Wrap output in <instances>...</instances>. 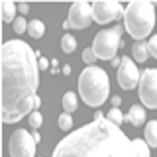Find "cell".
I'll return each mask as SVG.
<instances>
[{
	"label": "cell",
	"mask_w": 157,
	"mask_h": 157,
	"mask_svg": "<svg viewBox=\"0 0 157 157\" xmlns=\"http://www.w3.org/2000/svg\"><path fill=\"white\" fill-rule=\"evenodd\" d=\"M78 94L82 102L92 108L102 106L110 96V81L104 69L100 67H86L78 77Z\"/></svg>",
	"instance_id": "3957f363"
},
{
	"label": "cell",
	"mask_w": 157,
	"mask_h": 157,
	"mask_svg": "<svg viewBox=\"0 0 157 157\" xmlns=\"http://www.w3.org/2000/svg\"><path fill=\"white\" fill-rule=\"evenodd\" d=\"M10 157H36V141L28 130H16L8 141Z\"/></svg>",
	"instance_id": "52a82bcc"
},
{
	"label": "cell",
	"mask_w": 157,
	"mask_h": 157,
	"mask_svg": "<svg viewBox=\"0 0 157 157\" xmlns=\"http://www.w3.org/2000/svg\"><path fill=\"white\" fill-rule=\"evenodd\" d=\"M106 120H110L112 124H116V126H120L122 122L126 120V116L120 112V108H110L108 110V114H106Z\"/></svg>",
	"instance_id": "d6986e66"
},
{
	"label": "cell",
	"mask_w": 157,
	"mask_h": 157,
	"mask_svg": "<svg viewBox=\"0 0 157 157\" xmlns=\"http://www.w3.org/2000/svg\"><path fill=\"white\" fill-rule=\"evenodd\" d=\"M57 124H59V128H61L63 132H69V130L73 128V116H71V114H67V112H63V114L59 116Z\"/></svg>",
	"instance_id": "ffe728a7"
},
{
	"label": "cell",
	"mask_w": 157,
	"mask_h": 157,
	"mask_svg": "<svg viewBox=\"0 0 157 157\" xmlns=\"http://www.w3.org/2000/svg\"><path fill=\"white\" fill-rule=\"evenodd\" d=\"M145 141L149 147H157V120L145 124Z\"/></svg>",
	"instance_id": "9a60e30c"
},
{
	"label": "cell",
	"mask_w": 157,
	"mask_h": 157,
	"mask_svg": "<svg viewBox=\"0 0 157 157\" xmlns=\"http://www.w3.org/2000/svg\"><path fill=\"white\" fill-rule=\"evenodd\" d=\"M63 73L69 75V73H71V67H69V65H63Z\"/></svg>",
	"instance_id": "4dcf8cb0"
},
{
	"label": "cell",
	"mask_w": 157,
	"mask_h": 157,
	"mask_svg": "<svg viewBox=\"0 0 157 157\" xmlns=\"http://www.w3.org/2000/svg\"><path fill=\"white\" fill-rule=\"evenodd\" d=\"M110 65H112V67H120V65H122V59L114 57V59H112V61H110Z\"/></svg>",
	"instance_id": "83f0119b"
},
{
	"label": "cell",
	"mask_w": 157,
	"mask_h": 157,
	"mask_svg": "<svg viewBox=\"0 0 157 157\" xmlns=\"http://www.w3.org/2000/svg\"><path fill=\"white\" fill-rule=\"evenodd\" d=\"M18 10H20L22 14H28V12H29V6H28V4H18Z\"/></svg>",
	"instance_id": "484cf974"
},
{
	"label": "cell",
	"mask_w": 157,
	"mask_h": 157,
	"mask_svg": "<svg viewBox=\"0 0 157 157\" xmlns=\"http://www.w3.org/2000/svg\"><path fill=\"white\" fill-rule=\"evenodd\" d=\"M96 53L92 51V47H88V49H85V51H82V61L86 63L88 67H94V63H96Z\"/></svg>",
	"instance_id": "7402d4cb"
},
{
	"label": "cell",
	"mask_w": 157,
	"mask_h": 157,
	"mask_svg": "<svg viewBox=\"0 0 157 157\" xmlns=\"http://www.w3.org/2000/svg\"><path fill=\"white\" fill-rule=\"evenodd\" d=\"M134 141V151H136V157H149V145H147L145 140L141 137H136Z\"/></svg>",
	"instance_id": "e0dca14e"
},
{
	"label": "cell",
	"mask_w": 157,
	"mask_h": 157,
	"mask_svg": "<svg viewBox=\"0 0 157 157\" xmlns=\"http://www.w3.org/2000/svg\"><path fill=\"white\" fill-rule=\"evenodd\" d=\"M132 53H134V59L137 63H145L147 57H149V49H147V43L144 41H136L132 45Z\"/></svg>",
	"instance_id": "7c38bea8"
},
{
	"label": "cell",
	"mask_w": 157,
	"mask_h": 157,
	"mask_svg": "<svg viewBox=\"0 0 157 157\" xmlns=\"http://www.w3.org/2000/svg\"><path fill=\"white\" fill-rule=\"evenodd\" d=\"M32 136H33V141H36V144H37V141H39V140H41V136H39V134H37V132H33V134H32Z\"/></svg>",
	"instance_id": "f546056e"
},
{
	"label": "cell",
	"mask_w": 157,
	"mask_h": 157,
	"mask_svg": "<svg viewBox=\"0 0 157 157\" xmlns=\"http://www.w3.org/2000/svg\"><path fill=\"white\" fill-rule=\"evenodd\" d=\"M2 20H4V24L16 22V4L12 0H4L2 2Z\"/></svg>",
	"instance_id": "4fadbf2b"
},
{
	"label": "cell",
	"mask_w": 157,
	"mask_h": 157,
	"mask_svg": "<svg viewBox=\"0 0 157 157\" xmlns=\"http://www.w3.org/2000/svg\"><path fill=\"white\" fill-rule=\"evenodd\" d=\"M124 26L136 41L144 39L153 32L155 26V4L147 0H134L126 6L124 14Z\"/></svg>",
	"instance_id": "277c9868"
},
{
	"label": "cell",
	"mask_w": 157,
	"mask_h": 157,
	"mask_svg": "<svg viewBox=\"0 0 157 157\" xmlns=\"http://www.w3.org/2000/svg\"><path fill=\"white\" fill-rule=\"evenodd\" d=\"M147 49H149V55L157 59V36L149 37V41H147Z\"/></svg>",
	"instance_id": "cb8c5ba5"
},
{
	"label": "cell",
	"mask_w": 157,
	"mask_h": 157,
	"mask_svg": "<svg viewBox=\"0 0 157 157\" xmlns=\"http://www.w3.org/2000/svg\"><path fill=\"white\" fill-rule=\"evenodd\" d=\"M126 122H130V124L136 126V128L144 126L145 124V108L141 104H134L130 108V114L126 116Z\"/></svg>",
	"instance_id": "8fae6325"
},
{
	"label": "cell",
	"mask_w": 157,
	"mask_h": 157,
	"mask_svg": "<svg viewBox=\"0 0 157 157\" xmlns=\"http://www.w3.org/2000/svg\"><path fill=\"white\" fill-rule=\"evenodd\" d=\"M137 96L145 108H157V69H145L141 73Z\"/></svg>",
	"instance_id": "8992f818"
},
{
	"label": "cell",
	"mask_w": 157,
	"mask_h": 157,
	"mask_svg": "<svg viewBox=\"0 0 157 157\" xmlns=\"http://www.w3.org/2000/svg\"><path fill=\"white\" fill-rule=\"evenodd\" d=\"M28 122H29V126H32V130H37V128L41 126V122H43V116H41V112L33 110L32 114L28 116Z\"/></svg>",
	"instance_id": "44dd1931"
},
{
	"label": "cell",
	"mask_w": 157,
	"mask_h": 157,
	"mask_svg": "<svg viewBox=\"0 0 157 157\" xmlns=\"http://www.w3.org/2000/svg\"><path fill=\"white\" fill-rule=\"evenodd\" d=\"M43 32H45V24L41 22V20H32L28 26V33L32 36L33 39H39L43 36Z\"/></svg>",
	"instance_id": "2e32d148"
},
{
	"label": "cell",
	"mask_w": 157,
	"mask_h": 157,
	"mask_svg": "<svg viewBox=\"0 0 157 157\" xmlns=\"http://www.w3.org/2000/svg\"><path fill=\"white\" fill-rule=\"evenodd\" d=\"M78 106V98L73 90H67L65 94H63V110L67 112V114H73V112L77 110Z\"/></svg>",
	"instance_id": "5bb4252c"
},
{
	"label": "cell",
	"mask_w": 157,
	"mask_h": 157,
	"mask_svg": "<svg viewBox=\"0 0 157 157\" xmlns=\"http://www.w3.org/2000/svg\"><path fill=\"white\" fill-rule=\"evenodd\" d=\"M126 14L124 6L116 0H98L92 4V16L96 24H108L112 20H118Z\"/></svg>",
	"instance_id": "9c48e42d"
},
{
	"label": "cell",
	"mask_w": 157,
	"mask_h": 157,
	"mask_svg": "<svg viewBox=\"0 0 157 157\" xmlns=\"http://www.w3.org/2000/svg\"><path fill=\"white\" fill-rule=\"evenodd\" d=\"M37 65H39V71H45V69H47V65H51V63H47V59L39 57V59H37Z\"/></svg>",
	"instance_id": "d4e9b609"
},
{
	"label": "cell",
	"mask_w": 157,
	"mask_h": 157,
	"mask_svg": "<svg viewBox=\"0 0 157 157\" xmlns=\"http://www.w3.org/2000/svg\"><path fill=\"white\" fill-rule=\"evenodd\" d=\"M61 49L65 53H73L77 49V39L75 36H71V33H65V36L61 37Z\"/></svg>",
	"instance_id": "ac0fdd59"
},
{
	"label": "cell",
	"mask_w": 157,
	"mask_h": 157,
	"mask_svg": "<svg viewBox=\"0 0 157 157\" xmlns=\"http://www.w3.org/2000/svg\"><path fill=\"white\" fill-rule=\"evenodd\" d=\"M2 120L16 124L36 108L39 85L37 55L22 39H8L2 45Z\"/></svg>",
	"instance_id": "6da1fadb"
},
{
	"label": "cell",
	"mask_w": 157,
	"mask_h": 157,
	"mask_svg": "<svg viewBox=\"0 0 157 157\" xmlns=\"http://www.w3.org/2000/svg\"><path fill=\"white\" fill-rule=\"evenodd\" d=\"M122 33H124L122 26H114L112 29H100L92 41V51L96 53V57L102 61H112L122 45Z\"/></svg>",
	"instance_id": "5b68a950"
},
{
	"label": "cell",
	"mask_w": 157,
	"mask_h": 157,
	"mask_svg": "<svg viewBox=\"0 0 157 157\" xmlns=\"http://www.w3.org/2000/svg\"><path fill=\"white\" fill-rule=\"evenodd\" d=\"M39 106H41V98H39V96H36V100H33V108L37 110Z\"/></svg>",
	"instance_id": "f1b7e54d"
},
{
	"label": "cell",
	"mask_w": 157,
	"mask_h": 157,
	"mask_svg": "<svg viewBox=\"0 0 157 157\" xmlns=\"http://www.w3.org/2000/svg\"><path fill=\"white\" fill-rule=\"evenodd\" d=\"M53 157H136L134 141L120 126L98 118L63 137L53 149Z\"/></svg>",
	"instance_id": "7a4b0ae2"
},
{
	"label": "cell",
	"mask_w": 157,
	"mask_h": 157,
	"mask_svg": "<svg viewBox=\"0 0 157 157\" xmlns=\"http://www.w3.org/2000/svg\"><path fill=\"white\" fill-rule=\"evenodd\" d=\"M140 71H137L136 63L128 57H122V65L118 67V85H120L124 90H132L140 85Z\"/></svg>",
	"instance_id": "30bf717a"
},
{
	"label": "cell",
	"mask_w": 157,
	"mask_h": 157,
	"mask_svg": "<svg viewBox=\"0 0 157 157\" xmlns=\"http://www.w3.org/2000/svg\"><path fill=\"white\" fill-rule=\"evenodd\" d=\"M110 100H112V104H114V108H118V106H120V102H122V98L120 96H112Z\"/></svg>",
	"instance_id": "4316f807"
},
{
	"label": "cell",
	"mask_w": 157,
	"mask_h": 157,
	"mask_svg": "<svg viewBox=\"0 0 157 157\" xmlns=\"http://www.w3.org/2000/svg\"><path fill=\"white\" fill-rule=\"evenodd\" d=\"M94 20L92 16V4L88 2H75L69 10V18L67 22L63 24V28L65 29H85L90 26V22Z\"/></svg>",
	"instance_id": "ba28073f"
},
{
	"label": "cell",
	"mask_w": 157,
	"mask_h": 157,
	"mask_svg": "<svg viewBox=\"0 0 157 157\" xmlns=\"http://www.w3.org/2000/svg\"><path fill=\"white\" fill-rule=\"evenodd\" d=\"M28 26L29 22H26V18H16V22H14V32L16 33H28Z\"/></svg>",
	"instance_id": "603a6c76"
},
{
	"label": "cell",
	"mask_w": 157,
	"mask_h": 157,
	"mask_svg": "<svg viewBox=\"0 0 157 157\" xmlns=\"http://www.w3.org/2000/svg\"><path fill=\"white\" fill-rule=\"evenodd\" d=\"M98 118H104V116H102V112H100V110H96V112H94V120H98Z\"/></svg>",
	"instance_id": "1f68e13d"
}]
</instances>
